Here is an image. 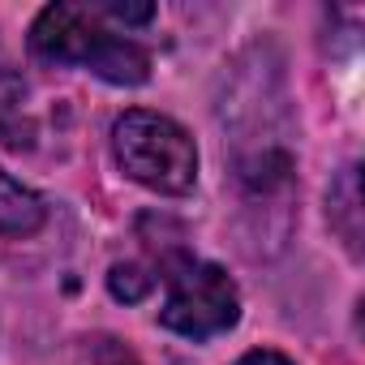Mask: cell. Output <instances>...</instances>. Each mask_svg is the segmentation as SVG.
Segmentation results:
<instances>
[{
    "mask_svg": "<svg viewBox=\"0 0 365 365\" xmlns=\"http://www.w3.org/2000/svg\"><path fill=\"white\" fill-rule=\"evenodd\" d=\"M31 48L61 65H86L116 86H138L150 73V56L133 39L103 31L99 14L78 5H48L31 31Z\"/></svg>",
    "mask_w": 365,
    "mask_h": 365,
    "instance_id": "1",
    "label": "cell"
},
{
    "mask_svg": "<svg viewBox=\"0 0 365 365\" xmlns=\"http://www.w3.org/2000/svg\"><path fill=\"white\" fill-rule=\"evenodd\" d=\"M120 168L155 194H190L198 176V150L190 133L159 112H125L112 129Z\"/></svg>",
    "mask_w": 365,
    "mask_h": 365,
    "instance_id": "2",
    "label": "cell"
},
{
    "mask_svg": "<svg viewBox=\"0 0 365 365\" xmlns=\"http://www.w3.org/2000/svg\"><path fill=\"white\" fill-rule=\"evenodd\" d=\"M168 301H163V327H172L176 335H190V339H207L220 335L237 322L241 301L232 279L211 267V262H185L176 275H168Z\"/></svg>",
    "mask_w": 365,
    "mask_h": 365,
    "instance_id": "3",
    "label": "cell"
},
{
    "mask_svg": "<svg viewBox=\"0 0 365 365\" xmlns=\"http://www.w3.org/2000/svg\"><path fill=\"white\" fill-rule=\"evenodd\" d=\"M43 224V202L22 190L9 172H0V232L5 237H26Z\"/></svg>",
    "mask_w": 365,
    "mask_h": 365,
    "instance_id": "4",
    "label": "cell"
},
{
    "mask_svg": "<svg viewBox=\"0 0 365 365\" xmlns=\"http://www.w3.org/2000/svg\"><path fill=\"white\" fill-rule=\"evenodd\" d=\"M331 215H335L339 232L348 237V245L356 250V245H361V224H356V215H361V194H356V168H344L339 185H335V194H331Z\"/></svg>",
    "mask_w": 365,
    "mask_h": 365,
    "instance_id": "5",
    "label": "cell"
},
{
    "mask_svg": "<svg viewBox=\"0 0 365 365\" xmlns=\"http://www.w3.org/2000/svg\"><path fill=\"white\" fill-rule=\"evenodd\" d=\"M150 284L155 279L142 267H112V275H108V288H112L116 301H142L150 292Z\"/></svg>",
    "mask_w": 365,
    "mask_h": 365,
    "instance_id": "6",
    "label": "cell"
},
{
    "mask_svg": "<svg viewBox=\"0 0 365 365\" xmlns=\"http://www.w3.org/2000/svg\"><path fill=\"white\" fill-rule=\"evenodd\" d=\"M95 14H103V18H116V22H125V26H142V22H150V5H120V0H108V5H99Z\"/></svg>",
    "mask_w": 365,
    "mask_h": 365,
    "instance_id": "7",
    "label": "cell"
},
{
    "mask_svg": "<svg viewBox=\"0 0 365 365\" xmlns=\"http://www.w3.org/2000/svg\"><path fill=\"white\" fill-rule=\"evenodd\" d=\"M237 365H292V361L279 356V352H250V356H241Z\"/></svg>",
    "mask_w": 365,
    "mask_h": 365,
    "instance_id": "8",
    "label": "cell"
}]
</instances>
